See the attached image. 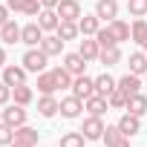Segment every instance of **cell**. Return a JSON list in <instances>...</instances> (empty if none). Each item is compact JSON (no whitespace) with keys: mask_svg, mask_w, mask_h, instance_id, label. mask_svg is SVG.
<instances>
[{"mask_svg":"<svg viewBox=\"0 0 147 147\" xmlns=\"http://www.w3.org/2000/svg\"><path fill=\"white\" fill-rule=\"evenodd\" d=\"M107 101H110V107H113V110H127V95H124L118 87L107 95Z\"/></svg>","mask_w":147,"mask_h":147,"instance_id":"836d02e7","label":"cell"},{"mask_svg":"<svg viewBox=\"0 0 147 147\" xmlns=\"http://www.w3.org/2000/svg\"><path fill=\"white\" fill-rule=\"evenodd\" d=\"M84 141H87V138H84V133L78 130V133H66V136H61L58 144H61V147H84Z\"/></svg>","mask_w":147,"mask_h":147,"instance_id":"4dcf8cb0","label":"cell"},{"mask_svg":"<svg viewBox=\"0 0 147 147\" xmlns=\"http://www.w3.org/2000/svg\"><path fill=\"white\" fill-rule=\"evenodd\" d=\"M115 87H118V81H113V78L107 75V72L95 78V92H98V95H104V98H107V95H110V92H113Z\"/></svg>","mask_w":147,"mask_h":147,"instance_id":"603a6c76","label":"cell"},{"mask_svg":"<svg viewBox=\"0 0 147 147\" xmlns=\"http://www.w3.org/2000/svg\"><path fill=\"white\" fill-rule=\"evenodd\" d=\"M78 29L84 38H95V32L101 29V18L98 15H81L78 18Z\"/></svg>","mask_w":147,"mask_h":147,"instance_id":"52a82bcc","label":"cell"},{"mask_svg":"<svg viewBox=\"0 0 147 147\" xmlns=\"http://www.w3.org/2000/svg\"><path fill=\"white\" fill-rule=\"evenodd\" d=\"M81 133H84V138H87V141H98V138L104 136V121H101L98 115H90V118L84 121Z\"/></svg>","mask_w":147,"mask_h":147,"instance_id":"5b68a950","label":"cell"},{"mask_svg":"<svg viewBox=\"0 0 147 147\" xmlns=\"http://www.w3.org/2000/svg\"><path fill=\"white\" fill-rule=\"evenodd\" d=\"M110 29H113V35H115V40H118V43H121V40H130V26H127L124 20H118V18H115V20L110 23Z\"/></svg>","mask_w":147,"mask_h":147,"instance_id":"1f68e13d","label":"cell"},{"mask_svg":"<svg viewBox=\"0 0 147 147\" xmlns=\"http://www.w3.org/2000/svg\"><path fill=\"white\" fill-rule=\"evenodd\" d=\"M55 12H58V18H61V20H75V23H78V18L84 15L78 0H61Z\"/></svg>","mask_w":147,"mask_h":147,"instance_id":"3957f363","label":"cell"},{"mask_svg":"<svg viewBox=\"0 0 147 147\" xmlns=\"http://www.w3.org/2000/svg\"><path fill=\"white\" fill-rule=\"evenodd\" d=\"M40 40H43V29H40L38 23H26V26L20 29V43H26L29 49H32V46H40Z\"/></svg>","mask_w":147,"mask_h":147,"instance_id":"277c9868","label":"cell"},{"mask_svg":"<svg viewBox=\"0 0 147 147\" xmlns=\"http://www.w3.org/2000/svg\"><path fill=\"white\" fill-rule=\"evenodd\" d=\"M6 6H9V9H15V12H23L26 0H6Z\"/></svg>","mask_w":147,"mask_h":147,"instance_id":"f35d334b","label":"cell"},{"mask_svg":"<svg viewBox=\"0 0 147 147\" xmlns=\"http://www.w3.org/2000/svg\"><path fill=\"white\" fill-rule=\"evenodd\" d=\"M38 90H40L43 95H52V92L58 90V81H55L52 72H38Z\"/></svg>","mask_w":147,"mask_h":147,"instance_id":"7402d4cb","label":"cell"},{"mask_svg":"<svg viewBox=\"0 0 147 147\" xmlns=\"http://www.w3.org/2000/svg\"><path fill=\"white\" fill-rule=\"evenodd\" d=\"M9 147H35V144H29V141H18V138H15Z\"/></svg>","mask_w":147,"mask_h":147,"instance_id":"b9f144b4","label":"cell"},{"mask_svg":"<svg viewBox=\"0 0 147 147\" xmlns=\"http://www.w3.org/2000/svg\"><path fill=\"white\" fill-rule=\"evenodd\" d=\"M40 3H43V9H58L61 0H40Z\"/></svg>","mask_w":147,"mask_h":147,"instance_id":"60d3db41","label":"cell"},{"mask_svg":"<svg viewBox=\"0 0 147 147\" xmlns=\"http://www.w3.org/2000/svg\"><path fill=\"white\" fill-rule=\"evenodd\" d=\"M38 113H40L43 118H52L55 113H61V101H55L52 95H43V98L38 101Z\"/></svg>","mask_w":147,"mask_h":147,"instance_id":"d6986e66","label":"cell"},{"mask_svg":"<svg viewBox=\"0 0 147 147\" xmlns=\"http://www.w3.org/2000/svg\"><path fill=\"white\" fill-rule=\"evenodd\" d=\"M95 15H98L101 20L113 23V20L118 18V3H115V0H98V3H95Z\"/></svg>","mask_w":147,"mask_h":147,"instance_id":"9c48e42d","label":"cell"},{"mask_svg":"<svg viewBox=\"0 0 147 147\" xmlns=\"http://www.w3.org/2000/svg\"><path fill=\"white\" fill-rule=\"evenodd\" d=\"M52 75H55V81H58V90H72V81H75V75H72L66 66H55V69H52Z\"/></svg>","mask_w":147,"mask_h":147,"instance_id":"44dd1931","label":"cell"},{"mask_svg":"<svg viewBox=\"0 0 147 147\" xmlns=\"http://www.w3.org/2000/svg\"><path fill=\"white\" fill-rule=\"evenodd\" d=\"M130 72H133V75H144V72H147V55L133 52L130 55Z\"/></svg>","mask_w":147,"mask_h":147,"instance_id":"d4e9b609","label":"cell"},{"mask_svg":"<svg viewBox=\"0 0 147 147\" xmlns=\"http://www.w3.org/2000/svg\"><path fill=\"white\" fill-rule=\"evenodd\" d=\"M3 66H6V49L0 46V69H3Z\"/></svg>","mask_w":147,"mask_h":147,"instance_id":"7bdbcfd3","label":"cell"},{"mask_svg":"<svg viewBox=\"0 0 147 147\" xmlns=\"http://www.w3.org/2000/svg\"><path fill=\"white\" fill-rule=\"evenodd\" d=\"M84 107L90 110V115H98V118H101V115L110 110V101H107L104 95H98V92H95V95H90V98L84 101Z\"/></svg>","mask_w":147,"mask_h":147,"instance_id":"4fadbf2b","label":"cell"},{"mask_svg":"<svg viewBox=\"0 0 147 147\" xmlns=\"http://www.w3.org/2000/svg\"><path fill=\"white\" fill-rule=\"evenodd\" d=\"M72 95L87 101L90 95H95V81L87 78V75H75V81H72Z\"/></svg>","mask_w":147,"mask_h":147,"instance_id":"7a4b0ae2","label":"cell"},{"mask_svg":"<svg viewBox=\"0 0 147 147\" xmlns=\"http://www.w3.org/2000/svg\"><path fill=\"white\" fill-rule=\"evenodd\" d=\"M81 110H84V101L75 98V95H69V98L61 101V115H63V118H78Z\"/></svg>","mask_w":147,"mask_h":147,"instance_id":"8fae6325","label":"cell"},{"mask_svg":"<svg viewBox=\"0 0 147 147\" xmlns=\"http://www.w3.org/2000/svg\"><path fill=\"white\" fill-rule=\"evenodd\" d=\"M130 38L141 46V40L147 38V20H141V18H136L133 20V26H130Z\"/></svg>","mask_w":147,"mask_h":147,"instance_id":"f1b7e54d","label":"cell"},{"mask_svg":"<svg viewBox=\"0 0 147 147\" xmlns=\"http://www.w3.org/2000/svg\"><path fill=\"white\" fill-rule=\"evenodd\" d=\"M46 61H49V55H46L40 46H38V49L32 46V49L23 55V69H26V72H43V69H46Z\"/></svg>","mask_w":147,"mask_h":147,"instance_id":"6da1fadb","label":"cell"},{"mask_svg":"<svg viewBox=\"0 0 147 147\" xmlns=\"http://www.w3.org/2000/svg\"><path fill=\"white\" fill-rule=\"evenodd\" d=\"M63 66L72 72V75H84V66H87V58L81 55V52H69L66 58H63Z\"/></svg>","mask_w":147,"mask_h":147,"instance_id":"5bb4252c","label":"cell"},{"mask_svg":"<svg viewBox=\"0 0 147 147\" xmlns=\"http://www.w3.org/2000/svg\"><path fill=\"white\" fill-rule=\"evenodd\" d=\"M115 147H130V138H121V141H118Z\"/></svg>","mask_w":147,"mask_h":147,"instance_id":"ee69618b","label":"cell"},{"mask_svg":"<svg viewBox=\"0 0 147 147\" xmlns=\"http://www.w3.org/2000/svg\"><path fill=\"white\" fill-rule=\"evenodd\" d=\"M0 40H6V43H18L20 40V26L15 20H6L3 26H0Z\"/></svg>","mask_w":147,"mask_h":147,"instance_id":"ffe728a7","label":"cell"},{"mask_svg":"<svg viewBox=\"0 0 147 147\" xmlns=\"http://www.w3.org/2000/svg\"><path fill=\"white\" fill-rule=\"evenodd\" d=\"M23 12H26L29 18H38V15L43 12V3H40V0H26V6H23Z\"/></svg>","mask_w":147,"mask_h":147,"instance_id":"8d00e7d4","label":"cell"},{"mask_svg":"<svg viewBox=\"0 0 147 147\" xmlns=\"http://www.w3.org/2000/svg\"><path fill=\"white\" fill-rule=\"evenodd\" d=\"M127 113H133V115H144L147 113V98L141 95V92H136V95H127Z\"/></svg>","mask_w":147,"mask_h":147,"instance_id":"ac0fdd59","label":"cell"},{"mask_svg":"<svg viewBox=\"0 0 147 147\" xmlns=\"http://www.w3.org/2000/svg\"><path fill=\"white\" fill-rule=\"evenodd\" d=\"M58 23H61V18H58V12H55V9H43V12L38 15V26H40L43 32H55V29H58Z\"/></svg>","mask_w":147,"mask_h":147,"instance_id":"9a60e30c","label":"cell"},{"mask_svg":"<svg viewBox=\"0 0 147 147\" xmlns=\"http://www.w3.org/2000/svg\"><path fill=\"white\" fill-rule=\"evenodd\" d=\"M3 84H9L12 90L20 87V84H26V69H23V66H12V63H6V66H3Z\"/></svg>","mask_w":147,"mask_h":147,"instance_id":"8992f818","label":"cell"},{"mask_svg":"<svg viewBox=\"0 0 147 147\" xmlns=\"http://www.w3.org/2000/svg\"><path fill=\"white\" fill-rule=\"evenodd\" d=\"M55 35H58L61 40H75V38L81 35V29H78V23H75V20H61V23H58V29H55Z\"/></svg>","mask_w":147,"mask_h":147,"instance_id":"2e32d148","label":"cell"},{"mask_svg":"<svg viewBox=\"0 0 147 147\" xmlns=\"http://www.w3.org/2000/svg\"><path fill=\"white\" fill-rule=\"evenodd\" d=\"M12 141H15V127L0 121V144H12Z\"/></svg>","mask_w":147,"mask_h":147,"instance_id":"d590c367","label":"cell"},{"mask_svg":"<svg viewBox=\"0 0 147 147\" xmlns=\"http://www.w3.org/2000/svg\"><path fill=\"white\" fill-rule=\"evenodd\" d=\"M78 52H81L87 61H95V58L101 55V46H98V40H90V38H84V40H81V46H78Z\"/></svg>","mask_w":147,"mask_h":147,"instance_id":"cb8c5ba5","label":"cell"},{"mask_svg":"<svg viewBox=\"0 0 147 147\" xmlns=\"http://www.w3.org/2000/svg\"><path fill=\"white\" fill-rule=\"evenodd\" d=\"M121 138H127V136L118 130V124H115V127H104V136H101V141H104L107 147H115Z\"/></svg>","mask_w":147,"mask_h":147,"instance_id":"83f0119b","label":"cell"},{"mask_svg":"<svg viewBox=\"0 0 147 147\" xmlns=\"http://www.w3.org/2000/svg\"><path fill=\"white\" fill-rule=\"evenodd\" d=\"M95 40H98V46H101V49L118 46V40H115V35H113V29H110V26H107V29H98V32H95Z\"/></svg>","mask_w":147,"mask_h":147,"instance_id":"484cf974","label":"cell"},{"mask_svg":"<svg viewBox=\"0 0 147 147\" xmlns=\"http://www.w3.org/2000/svg\"><path fill=\"white\" fill-rule=\"evenodd\" d=\"M118 90H121L124 95H136V92H141V78L133 75V72H127V75L118 78Z\"/></svg>","mask_w":147,"mask_h":147,"instance_id":"7c38bea8","label":"cell"},{"mask_svg":"<svg viewBox=\"0 0 147 147\" xmlns=\"http://www.w3.org/2000/svg\"><path fill=\"white\" fill-rule=\"evenodd\" d=\"M9 20V6H0V26Z\"/></svg>","mask_w":147,"mask_h":147,"instance_id":"ab89813d","label":"cell"},{"mask_svg":"<svg viewBox=\"0 0 147 147\" xmlns=\"http://www.w3.org/2000/svg\"><path fill=\"white\" fill-rule=\"evenodd\" d=\"M0 121H3V110H0Z\"/></svg>","mask_w":147,"mask_h":147,"instance_id":"bcb514c9","label":"cell"},{"mask_svg":"<svg viewBox=\"0 0 147 147\" xmlns=\"http://www.w3.org/2000/svg\"><path fill=\"white\" fill-rule=\"evenodd\" d=\"M3 121H6L9 127H20V124H26V110H23L20 104H9V107L3 110Z\"/></svg>","mask_w":147,"mask_h":147,"instance_id":"ba28073f","label":"cell"},{"mask_svg":"<svg viewBox=\"0 0 147 147\" xmlns=\"http://www.w3.org/2000/svg\"><path fill=\"white\" fill-rule=\"evenodd\" d=\"M98 61H101L104 66H115V63L121 61V49H118V46H110V49H101Z\"/></svg>","mask_w":147,"mask_h":147,"instance_id":"4316f807","label":"cell"},{"mask_svg":"<svg viewBox=\"0 0 147 147\" xmlns=\"http://www.w3.org/2000/svg\"><path fill=\"white\" fill-rule=\"evenodd\" d=\"M9 98H12V87L0 81V107H3V104H9Z\"/></svg>","mask_w":147,"mask_h":147,"instance_id":"74e56055","label":"cell"},{"mask_svg":"<svg viewBox=\"0 0 147 147\" xmlns=\"http://www.w3.org/2000/svg\"><path fill=\"white\" fill-rule=\"evenodd\" d=\"M127 9H130L133 18H141V15H147V0H130Z\"/></svg>","mask_w":147,"mask_h":147,"instance_id":"e575fe53","label":"cell"},{"mask_svg":"<svg viewBox=\"0 0 147 147\" xmlns=\"http://www.w3.org/2000/svg\"><path fill=\"white\" fill-rule=\"evenodd\" d=\"M63 43H66V40H61L58 35H43V40H40V49H43V52L52 58V55H61V52H63Z\"/></svg>","mask_w":147,"mask_h":147,"instance_id":"e0dca14e","label":"cell"},{"mask_svg":"<svg viewBox=\"0 0 147 147\" xmlns=\"http://www.w3.org/2000/svg\"><path fill=\"white\" fill-rule=\"evenodd\" d=\"M15 138H18V141H29V144H38V130H32V127L20 124V127H15Z\"/></svg>","mask_w":147,"mask_h":147,"instance_id":"f546056e","label":"cell"},{"mask_svg":"<svg viewBox=\"0 0 147 147\" xmlns=\"http://www.w3.org/2000/svg\"><path fill=\"white\" fill-rule=\"evenodd\" d=\"M12 98H15V104L26 107V104L32 101V90H29L26 84H20V87H15V90H12Z\"/></svg>","mask_w":147,"mask_h":147,"instance_id":"d6a6232c","label":"cell"},{"mask_svg":"<svg viewBox=\"0 0 147 147\" xmlns=\"http://www.w3.org/2000/svg\"><path fill=\"white\" fill-rule=\"evenodd\" d=\"M141 49H147V38H144V40H141Z\"/></svg>","mask_w":147,"mask_h":147,"instance_id":"f6af8a7d","label":"cell"},{"mask_svg":"<svg viewBox=\"0 0 147 147\" xmlns=\"http://www.w3.org/2000/svg\"><path fill=\"white\" fill-rule=\"evenodd\" d=\"M118 130L130 138V136H136V133L141 130V118H138V115H133V113H124V115L118 118Z\"/></svg>","mask_w":147,"mask_h":147,"instance_id":"30bf717a","label":"cell"}]
</instances>
